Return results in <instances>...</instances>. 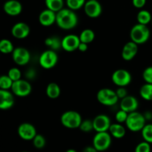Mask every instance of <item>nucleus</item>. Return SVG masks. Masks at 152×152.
Here are the masks:
<instances>
[{"mask_svg":"<svg viewBox=\"0 0 152 152\" xmlns=\"http://www.w3.org/2000/svg\"><path fill=\"white\" fill-rule=\"evenodd\" d=\"M86 0H66V4L71 10H77L84 6Z\"/></svg>","mask_w":152,"mask_h":152,"instance_id":"nucleus-31","label":"nucleus"},{"mask_svg":"<svg viewBox=\"0 0 152 152\" xmlns=\"http://www.w3.org/2000/svg\"><path fill=\"white\" fill-rule=\"evenodd\" d=\"M79 38L81 42L86 43V44H89V43L92 42L95 39V33L93 30L89 29H85L80 33V35L79 36Z\"/></svg>","mask_w":152,"mask_h":152,"instance_id":"nucleus-23","label":"nucleus"},{"mask_svg":"<svg viewBox=\"0 0 152 152\" xmlns=\"http://www.w3.org/2000/svg\"><path fill=\"white\" fill-rule=\"evenodd\" d=\"M111 144V135L108 132H96L93 139V145L98 151L108 149Z\"/></svg>","mask_w":152,"mask_h":152,"instance_id":"nucleus-6","label":"nucleus"},{"mask_svg":"<svg viewBox=\"0 0 152 152\" xmlns=\"http://www.w3.org/2000/svg\"><path fill=\"white\" fill-rule=\"evenodd\" d=\"M58 59L59 57L56 52L49 49L42 53L39 58V63L42 68L48 70L53 68L57 64Z\"/></svg>","mask_w":152,"mask_h":152,"instance_id":"nucleus-7","label":"nucleus"},{"mask_svg":"<svg viewBox=\"0 0 152 152\" xmlns=\"http://www.w3.org/2000/svg\"><path fill=\"white\" fill-rule=\"evenodd\" d=\"M151 25H152V19H151Z\"/></svg>","mask_w":152,"mask_h":152,"instance_id":"nucleus-45","label":"nucleus"},{"mask_svg":"<svg viewBox=\"0 0 152 152\" xmlns=\"http://www.w3.org/2000/svg\"><path fill=\"white\" fill-rule=\"evenodd\" d=\"M80 43L78 36L68 34L62 39V48L67 52H73L77 50Z\"/></svg>","mask_w":152,"mask_h":152,"instance_id":"nucleus-14","label":"nucleus"},{"mask_svg":"<svg viewBox=\"0 0 152 152\" xmlns=\"http://www.w3.org/2000/svg\"><path fill=\"white\" fill-rule=\"evenodd\" d=\"M141 97L146 101H152V84L145 83L140 90Z\"/></svg>","mask_w":152,"mask_h":152,"instance_id":"nucleus-27","label":"nucleus"},{"mask_svg":"<svg viewBox=\"0 0 152 152\" xmlns=\"http://www.w3.org/2000/svg\"><path fill=\"white\" fill-rule=\"evenodd\" d=\"M110 134L114 138L121 139L126 135V129L121 123H111L109 128Z\"/></svg>","mask_w":152,"mask_h":152,"instance_id":"nucleus-21","label":"nucleus"},{"mask_svg":"<svg viewBox=\"0 0 152 152\" xmlns=\"http://www.w3.org/2000/svg\"><path fill=\"white\" fill-rule=\"evenodd\" d=\"M142 78L145 83L152 84V66L145 68L142 72Z\"/></svg>","mask_w":152,"mask_h":152,"instance_id":"nucleus-37","label":"nucleus"},{"mask_svg":"<svg viewBox=\"0 0 152 152\" xmlns=\"http://www.w3.org/2000/svg\"><path fill=\"white\" fill-rule=\"evenodd\" d=\"M22 152H28V151H22Z\"/></svg>","mask_w":152,"mask_h":152,"instance_id":"nucleus-44","label":"nucleus"},{"mask_svg":"<svg viewBox=\"0 0 152 152\" xmlns=\"http://www.w3.org/2000/svg\"><path fill=\"white\" fill-rule=\"evenodd\" d=\"M17 132L20 138L24 140H33L37 134L35 126L29 123H23L18 127Z\"/></svg>","mask_w":152,"mask_h":152,"instance_id":"nucleus-12","label":"nucleus"},{"mask_svg":"<svg viewBox=\"0 0 152 152\" xmlns=\"http://www.w3.org/2000/svg\"><path fill=\"white\" fill-rule=\"evenodd\" d=\"M150 34V30L147 25L138 23L134 25L131 29L130 38L136 44L142 45L149 39Z\"/></svg>","mask_w":152,"mask_h":152,"instance_id":"nucleus-2","label":"nucleus"},{"mask_svg":"<svg viewBox=\"0 0 152 152\" xmlns=\"http://www.w3.org/2000/svg\"><path fill=\"white\" fill-rule=\"evenodd\" d=\"M45 44L50 50H53L56 51V50L62 48V40L56 37H50L45 39Z\"/></svg>","mask_w":152,"mask_h":152,"instance_id":"nucleus-25","label":"nucleus"},{"mask_svg":"<svg viewBox=\"0 0 152 152\" xmlns=\"http://www.w3.org/2000/svg\"><path fill=\"white\" fill-rule=\"evenodd\" d=\"M10 89L12 93L16 96L19 97H25L30 95L32 91V87L29 82L20 79L17 81L13 82Z\"/></svg>","mask_w":152,"mask_h":152,"instance_id":"nucleus-8","label":"nucleus"},{"mask_svg":"<svg viewBox=\"0 0 152 152\" xmlns=\"http://www.w3.org/2000/svg\"><path fill=\"white\" fill-rule=\"evenodd\" d=\"M4 11L11 16H18L22 10V5L17 0H8L3 6Z\"/></svg>","mask_w":152,"mask_h":152,"instance_id":"nucleus-20","label":"nucleus"},{"mask_svg":"<svg viewBox=\"0 0 152 152\" xmlns=\"http://www.w3.org/2000/svg\"><path fill=\"white\" fill-rule=\"evenodd\" d=\"M134 152H151V145L146 141H143L138 144L135 148Z\"/></svg>","mask_w":152,"mask_h":152,"instance_id":"nucleus-36","label":"nucleus"},{"mask_svg":"<svg viewBox=\"0 0 152 152\" xmlns=\"http://www.w3.org/2000/svg\"><path fill=\"white\" fill-rule=\"evenodd\" d=\"M61 94L60 87L56 83H49L46 88V95L50 99H56Z\"/></svg>","mask_w":152,"mask_h":152,"instance_id":"nucleus-22","label":"nucleus"},{"mask_svg":"<svg viewBox=\"0 0 152 152\" xmlns=\"http://www.w3.org/2000/svg\"><path fill=\"white\" fill-rule=\"evenodd\" d=\"M30 27L25 22H19L15 24L11 28V34L13 37L19 39H22L28 37L30 34Z\"/></svg>","mask_w":152,"mask_h":152,"instance_id":"nucleus-15","label":"nucleus"},{"mask_svg":"<svg viewBox=\"0 0 152 152\" xmlns=\"http://www.w3.org/2000/svg\"><path fill=\"white\" fill-rule=\"evenodd\" d=\"M56 23L59 28L65 31L74 29L78 24V16L74 10L62 8L56 13Z\"/></svg>","mask_w":152,"mask_h":152,"instance_id":"nucleus-1","label":"nucleus"},{"mask_svg":"<svg viewBox=\"0 0 152 152\" xmlns=\"http://www.w3.org/2000/svg\"><path fill=\"white\" fill-rule=\"evenodd\" d=\"M65 152H77V151L74 149H68V150H67Z\"/></svg>","mask_w":152,"mask_h":152,"instance_id":"nucleus-43","label":"nucleus"},{"mask_svg":"<svg viewBox=\"0 0 152 152\" xmlns=\"http://www.w3.org/2000/svg\"><path fill=\"white\" fill-rule=\"evenodd\" d=\"M13 60L16 64L20 66L26 65L31 59V53L29 50L22 47H18L14 48L12 53Z\"/></svg>","mask_w":152,"mask_h":152,"instance_id":"nucleus-10","label":"nucleus"},{"mask_svg":"<svg viewBox=\"0 0 152 152\" xmlns=\"http://www.w3.org/2000/svg\"><path fill=\"white\" fill-rule=\"evenodd\" d=\"M139 106V102L137 98L133 96H126L123 98L120 102V109L126 111L129 114L131 112L136 111Z\"/></svg>","mask_w":152,"mask_h":152,"instance_id":"nucleus-18","label":"nucleus"},{"mask_svg":"<svg viewBox=\"0 0 152 152\" xmlns=\"http://www.w3.org/2000/svg\"><path fill=\"white\" fill-rule=\"evenodd\" d=\"M83 7L86 14L91 19L98 18L102 13V5L97 0H88Z\"/></svg>","mask_w":152,"mask_h":152,"instance_id":"nucleus-11","label":"nucleus"},{"mask_svg":"<svg viewBox=\"0 0 152 152\" xmlns=\"http://www.w3.org/2000/svg\"><path fill=\"white\" fill-rule=\"evenodd\" d=\"M13 81L8 75L0 76V89L9 90L11 88Z\"/></svg>","mask_w":152,"mask_h":152,"instance_id":"nucleus-30","label":"nucleus"},{"mask_svg":"<svg viewBox=\"0 0 152 152\" xmlns=\"http://www.w3.org/2000/svg\"><path fill=\"white\" fill-rule=\"evenodd\" d=\"M116 94H117V96L119 99H123V98L126 97L128 96V91L125 87H119L116 90Z\"/></svg>","mask_w":152,"mask_h":152,"instance_id":"nucleus-38","label":"nucleus"},{"mask_svg":"<svg viewBox=\"0 0 152 152\" xmlns=\"http://www.w3.org/2000/svg\"><path fill=\"white\" fill-rule=\"evenodd\" d=\"M61 123L67 129H74L80 127L83 119L81 115L76 111H65L61 116Z\"/></svg>","mask_w":152,"mask_h":152,"instance_id":"nucleus-4","label":"nucleus"},{"mask_svg":"<svg viewBox=\"0 0 152 152\" xmlns=\"http://www.w3.org/2000/svg\"><path fill=\"white\" fill-rule=\"evenodd\" d=\"M138 52V45L133 41L128 42L122 50V58L126 61H130L135 57Z\"/></svg>","mask_w":152,"mask_h":152,"instance_id":"nucleus-16","label":"nucleus"},{"mask_svg":"<svg viewBox=\"0 0 152 152\" xmlns=\"http://www.w3.org/2000/svg\"><path fill=\"white\" fill-rule=\"evenodd\" d=\"M128 115H129V113L126 112V111H123V110L120 109L115 114V120L117 123H126V120H127Z\"/></svg>","mask_w":152,"mask_h":152,"instance_id":"nucleus-35","label":"nucleus"},{"mask_svg":"<svg viewBox=\"0 0 152 152\" xmlns=\"http://www.w3.org/2000/svg\"><path fill=\"white\" fill-rule=\"evenodd\" d=\"M152 16L148 10H141L137 15V20L139 24L147 25L151 22Z\"/></svg>","mask_w":152,"mask_h":152,"instance_id":"nucleus-26","label":"nucleus"},{"mask_svg":"<svg viewBox=\"0 0 152 152\" xmlns=\"http://www.w3.org/2000/svg\"><path fill=\"white\" fill-rule=\"evenodd\" d=\"M14 105L13 94L8 90L0 89V109L7 110Z\"/></svg>","mask_w":152,"mask_h":152,"instance_id":"nucleus-17","label":"nucleus"},{"mask_svg":"<svg viewBox=\"0 0 152 152\" xmlns=\"http://www.w3.org/2000/svg\"><path fill=\"white\" fill-rule=\"evenodd\" d=\"M45 3L48 9L55 13L64 8V0H45Z\"/></svg>","mask_w":152,"mask_h":152,"instance_id":"nucleus-24","label":"nucleus"},{"mask_svg":"<svg viewBox=\"0 0 152 152\" xmlns=\"http://www.w3.org/2000/svg\"><path fill=\"white\" fill-rule=\"evenodd\" d=\"M132 4L134 7L140 9L142 8L146 4V0H132Z\"/></svg>","mask_w":152,"mask_h":152,"instance_id":"nucleus-39","label":"nucleus"},{"mask_svg":"<svg viewBox=\"0 0 152 152\" xmlns=\"http://www.w3.org/2000/svg\"><path fill=\"white\" fill-rule=\"evenodd\" d=\"M80 129L83 132H90L94 130L93 120H83L80 126Z\"/></svg>","mask_w":152,"mask_h":152,"instance_id":"nucleus-33","label":"nucleus"},{"mask_svg":"<svg viewBox=\"0 0 152 152\" xmlns=\"http://www.w3.org/2000/svg\"><path fill=\"white\" fill-rule=\"evenodd\" d=\"M33 144L35 148L38 149H41L45 146L46 140L42 134H37L35 137L33 139Z\"/></svg>","mask_w":152,"mask_h":152,"instance_id":"nucleus-32","label":"nucleus"},{"mask_svg":"<svg viewBox=\"0 0 152 152\" xmlns=\"http://www.w3.org/2000/svg\"><path fill=\"white\" fill-rule=\"evenodd\" d=\"M14 47L11 42L7 39H2L0 40V52L4 54L13 53Z\"/></svg>","mask_w":152,"mask_h":152,"instance_id":"nucleus-28","label":"nucleus"},{"mask_svg":"<svg viewBox=\"0 0 152 152\" xmlns=\"http://www.w3.org/2000/svg\"><path fill=\"white\" fill-rule=\"evenodd\" d=\"M56 13L47 8L42 10L39 15V22L42 26H51L52 25L56 23Z\"/></svg>","mask_w":152,"mask_h":152,"instance_id":"nucleus-19","label":"nucleus"},{"mask_svg":"<svg viewBox=\"0 0 152 152\" xmlns=\"http://www.w3.org/2000/svg\"><path fill=\"white\" fill-rule=\"evenodd\" d=\"M141 132L144 141H146L150 144L152 143V124H145Z\"/></svg>","mask_w":152,"mask_h":152,"instance_id":"nucleus-29","label":"nucleus"},{"mask_svg":"<svg viewBox=\"0 0 152 152\" xmlns=\"http://www.w3.org/2000/svg\"><path fill=\"white\" fill-rule=\"evenodd\" d=\"M88 44H86V43L81 42H80V45H79L78 49H77V50H80V51H81V52L87 51L88 49Z\"/></svg>","mask_w":152,"mask_h":152,"instance_id":"nucleus-40","label":"nucleus"},{"mask_svg":"<svg viewBox=\"0 0 152 152\" xmlns=\"http://www.w3.org/2000/svg\"><path fill=\"white\" fill-rule=\"evenodd\" d=\"M94 130L96 132H108L111 123L109 117L105 114H99L93 120Z\"/></svg>","mask_w":152,"mask_h":152,"instance_id":"nucleus-13","label":"nucleus"},{"mask_svg":"<svg viewBox=\"0 0 152 152\" xmlns=\"http://www.w3.org/2000/svg\"><path fill=\"white\" fill-rule=\"evenodd\" d=\"M112 82L118 87H126L132 82V75L126 69H117L111 76Z\"/></svg>","mask_w":152,"mask_h":152,"instance_id":"nucleus-9","label":"nucleus"},{"mask_svg":"<svg viewBox=\"0 0 152 152\" xmlns=\"http://www.w3.org/2000/svg\"><path fill=\"white\" fill-rule=\"evenodd\" d=\"M7 75L14 82L20 80L21 77H22V73H21L20 70L18 68H11L8 71Z\"/></svg>","mask_w":152,"mask_h":152,"instance_id":"nucleus-34","label":"nucleus"},{"mask_svg":"<svg viewBox=\"0 0 152 152\" xmlns=\"http://www.w3.org/2000/svg\"><path fill=\"white\" fill-rule=\"evenodd\" d=\"M83 152H98V151L94 147V145H92V146H86V148H84Z\"/></svg>","mask_w":152,"mask_h":152,"instance_id":"nucleus-41","label":"nucleus"},{"mask_svg":"<svg viewBox=\"0 0 152 152\" xmlns=\"http://www.w3.org/2000/svg\"><path fill=\"white\" fill-rule=\"evenodd\" d=\"M144 117H145V120H150L152 119V113L151 111H147L145 114H144Z\"/></svg>","mask_w":152,"mask_h":152,"instance_id":"nucleus-42","label":"nucleus"},{"mask_svg":"<svg viewBox=\"0 0 152 152\" xmlns=\"http://www.w3.org/2000/svg\"><path fill=\"white\" fill-rule=\"evenodd\" d=\"M145 123H146V120L144 117V114H142L136 111L129 113L126 121V125L128 129L132 132H138L142 131V129L146 124Z\"/></svg>","mask_w":152,"mask_h":152,"instance_id":"nucleus-3","label":"nucleus"},{"mask_svg":"<svg viewBox=\"0 0 152 152\" xmlns=\"http://www.w3.org/2000/svg\"><path fill=\"white\" fill-rule=\"evenodd\" d=\"M96 99L98 102L105 106H112L116 105L119 100L116 91L110 88H102L97 92Z\"/></svg>","mask_w":152,"mask_h":152,"instance_id":"nucleus-5","label":"nucleus"}]
</instances>
